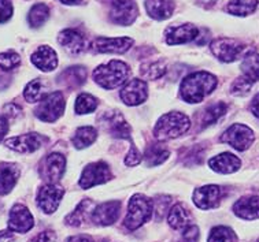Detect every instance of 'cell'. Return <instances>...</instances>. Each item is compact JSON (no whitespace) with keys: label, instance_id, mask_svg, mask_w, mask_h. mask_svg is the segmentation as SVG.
<instances>
[{"label":"cell","instance_id":"37","mask_svg":"<svg viewBox=\"0 0 259 242\" xmlns=\"http://www.w3.org/2000/svg\"><path fill=\"white\" fill-rule=\"evenodd\" d=\"M166 73V65L163 62H147L142 65L140 74L147 79H158Z\"/></svg>","mask_w":259,"mask_h":242},{"label":"cell","instance_id":"7","mask_svg":"<svg viewBox=\"0 0 259 242\" xmlns=\"http://www.w3.org/2000/svg\"><path fill=\"white\" fill-rule=\"evenodd\" d=\"M66 102L62 92H52L46 94L38 103V107L36 108V117L42 122H55L62 117L65 111Z\"/></svg>","mask_w":259,"mask_h":242},{"label":"cell","instance_id":"8","mask_svg":"<svg viewBox=\"0 0 259 242\" xmlns=\"http://www.w3.org/2000/svg\"><path fill=\"white\" fill-rule=\"evenodd\" d=\"M255 140V135L252 129H250L247 125L243 123H235L229 129L224 131V134L220 137V141L222 144L231 145L236 151H247L250 148Z\"/></svg>","mask_w":259,"mask_h":242},{"label":"cell","instance_id":"2","mask_svg":"<svg viewBox=\"0 0 259 242\" xmlns=\"http://www.w3.org/2000/svg\"><path fill=\"white\" fill-rule=\"evenodd\" d=\"M191 127L189 118L183 112H169L158 119L154 127V137L158 141H167L185 134Z\"/></svg>","mask_w":259,"mask_h":242},{"label":"cell","instance_id":"20","mask_svg":"<svg viewBox=\"0 0 259 242\" xmlns=\"http://www.w3.org/2000/svg\"><path fill=\"white\" fill-rule=\"evenodd\" d=\"M58 42L71 55H80L87 50V40L84 34L75 29H65L59 33Z\"/></svg>","mask_w":259,"mask_h":242},{"label":"cell","instance_id":"42","mask_svg":"<svg viewBox=\"0 0 259 242\" xmlns=\"http://www.w3.org/2000/svg\"><path fill=\"white\" fill-rule=\"evenodd\" d=\"M169 201V197H159L156 200H152V203H154V211L158 214V219L162 218V215H163L165 210L167 208Z\"/></svg>","mask_w":259,"mask_h":242},{"label":"cell","instance_id":"12","mask_svg":"<svg viewBox=\"0 0 259 242\" xmlns=\"http://www.w3.org/2000/svg\"><path fill=\"white\" fill-rule=\"evenodd\" d=\"M100 123L110 135L115 138H123V140L132 141V129L127 125L126 121L118 111H109L100 118Z\"/></svg>","mask_w":259,"mask_h":242},{"label":"cell","instance_id":"23","mask_svg":"<svg viewBox=\"0 0 259 242\" xmlns=\"http://www.w3.org/2000/svg\"><path fill=\"white\" fill-rule=\"evenodd\" d=\"M236 216L244 220H254L259 218V196H245L233 205Z\"/></svg>","mask_w":259,"mask_h":242},{"label":"cell","instance_id":"19","mask_svg":"<svg viewBox=\"0 0 259 242\" xmlns=\"http://www.w3.org/2000/svg\"><path fill=\"white\" fill-rule=\"evenodd\" d=\"M199 29L192 24L179 25V26H169L165 30V38L167 45H179L185 42L193 41L199 37Z\"/></svg>","mask_w":259,"mask_h":242},{"label":"cell","instance_id":"18","mask_svg":"<svg viewBox=\"0 0 259 242\" xmlns=\"http://www.w3.org/2000/svg\"><path fill=\"white\" fill-rule=\"evenodd\" d=\"M122 203L121 201H107L98 205L92 212V222L98 226H110L115 223L121 214Z\"/></svg>","mask_w":259,"mask_h":242},{"label":"cell","instance_id":"41","mask_svg":"<svg viewBox=\"0 0 259 242\" xmlns=\"http://www.w3.org/2000/svg\"><path fill=\"white\" fill-rule=\"evenodd\" d=\"M142 159L143 158L142 155H140V152H139L136 147L132 144L131 151H129V154H127L126 159H125V163H126L127 166H137V164L142 162Z\"/></svg>","mask_w":259,"mask_h":242},{"label":"cell","instance_id":"15","mask_svg":"<svg viewBox=\"0 0 259 242\" xmlns=\"http://www.w3.org/2000/svg\"><path fill=\"white\" fill-rule=\"evenodd\" d=\"M132 45L131 37H98L91 44V50L99 54H125Z\"/></svg>","mask_w":259,"mask_h":242},{"label":"cell","instance_id":"36","mask_svg":"<svg viewBox=\"0 0 259 242\" xmlns=\"http://www.w3.org/2000/svg\"><path fill=\"white\" fill-rule=\"evenodd\" d=\"M98 99L94 98L92 94L81 93L77 100H75V112L80 115H85V114H91L98 108Z\"/></svg>","mask_w":259,"mask_h":242},{"label":"cell","instance_id":"22","mask_svg":"<svg viewBox=\"0 0 259 242\" xmlns=\"http://www.w3.org/2000/svg\"><path fill=\"white\" fill-rule=\"evenodd\" d=\"M30 61H32V63H33L37 69L48 73V71H52L57 69L58 55L57 52L54 51L51 47L42 45V47H38L37 50L32 54Z\"/></svg>","mask_w":259,"mask_h":242},{"label":"cell","instance_id":"3","mask_svg":"<svg viewBox=\"0 0 259 242\" xmlns=\"http://www.w3.org/2000/svg\"><path fill=\"white\" fill-rule=\"evenodd\" d=\"M131 69L125 62L111 61L94 70V79L103 89H115L126 82Z\"/></svg>","mask_w":259,"mask_h":242},{"label":"cell","instance_id":"35","mask_svg":"<svg viewBox=\"0 0 259 242\" xmlns=\"http://www.w3.org/2000/svg\"><path fill=\"white\" fill-rule=\"evenodd\" d=\"M237 235L231 227L226 226H217L211 228L208 234L207 242H237Z\"/></svg>","mask_w":259,"mask_h":242},{"label":"cell","instance_id":"43","mask_svg":"<svg viewBox=\"0 0 259 242\" xmlns=\"http://www.w3.org/2000/svg\"><path fill=\"white\" fill-rule=\"evenodd\" d=\"M185 242H196L199 239V228L195 224H191L189 227H187L183 233Z\"/></svg>","mask_w":259,"mask_h":242},{"label":"cell","instance_id":"46","mask_svg":"<svg viewBox=\"0 0 259 242\" xmlns=\"http://www.w3.org/2000/svg\"><path fill=\"white\" fill-rule=\"evenodd\" d=\"M9 130V123H7V119L5 117H0V141L3 140V137L6 135Z\"/></svg>","mask_w":259,"mask_h":242},{"label":"cell","instance_id":"10","mask_svg":"<svg viewBox=\"0 0 259 242\" xmlns=\"http://www.w3.org/2000/svg\"><path fill=\"white\" fill-rule=\"evenodd\" d=\"M66 171V158L61 154H50L42 160L40 175L47 183H58Z\"/></svg>","mask_w":259,"mask_h":242},{"label":"cell","instance_id":"39","mask_svg":"<svg viewBox=\"0 0 259 242\" xmlns=\"http://www.w3.org/2000/svg\"><path fill=\"white\" fill-rule=\"evenodd\" d=\"M21 63V58L17 52L9 51L0 54V69L5 71L13 70Z\"/></svg>","mask_w":259,"mask_h":242},{"label":"cell","instance_id":"38","mask_svg":"<svg viewBox=\"0 0 259 242\" xmlns=\"http://www.w3.org/2000/svg\"><path fill=\"white\" fill-rule=\"evenodd\" d=\"M24 98L29 103H37L44 98L42 96V82L40 79H33V81H30L26 85L24 92Z\"/></svg>","mask_w":259,"mask_h":242},{"label":"cell","instance_id":"4","mask_svg":"<svg viewBox=\"0 0 259 242\" xmlns=\"http://www.w3.org/2000/svg\"><path fill=\"white\" fill-rule=\"evenodd\" d=\"M154 214V203L143 195H135L129 201L125 226L127 230H137L147 223Z\"/></svg>","mask_w":259,"mask_h":242},{"label":"cell","instance_id":"29","mask_svg":"<svg viewBox=\"0 0 259 242\" xmlns=\"http://www.w3.org/2000/svg\"><path fill=\"white\" fill-rule=\"evenodd\" d=\"M226 111H228V104L224 102L214 103L211 106H208L206 110H203L202 115L199 118L200 127L204 129V127H208V126L215 125L225 115Z\"/></svg>","mask_w":259,"mask_h":242},{"label":"cell","instance_id":"11","mask_svg":"<svg viewBox=\"0 0 259 242\" xmlns=\"http://www.w3.org/2000/svg\"><path fill=\"white\" fill-rule=\"evenodd\" d=\"M65 189L57 183H47L40 187L37 193V205L44 214H54L61 204Z\"/></svg>","mask_w":259,"mask_h":242},{"label":"cell","instance_id":"31","mask_svg":"<svg viewBox=\"0 0 259 242\" xmlns=\"http://www.w3.org/2000/svg\"><path fill=\"white\" fill-rule=\"evenodd\" d=\"M259 0H229L226 11L236 17H247L256 11Z\"/></svg>","mask_w":259,"mask_h":242},{"label":"cell","instance_id":"26","mask_svg":"<svg viewBox=\"0 0 259 242\" xmlns=\"http://www.w3.org/2000/svg\"><path fill=\"white\" fill-rule=\"evenodd\" d=\"M88 77L87 69L82 66H73L69 67L65 71H62L61 75L58 77L59 82H61L65 88H78L84 84Z\"/></svg>","mask_w":259,"mask_h":242},{"label":"cell","instance_id":"33","mask_svg":"<svg viewBox=\"0 0 259 242\" xmlns=\"http://www.w3.org/2000/svg\"><path fill=\"white\" fill-rule=\"evenodd\" d=\"M169 151L165 147H162L160 144H152L146 149L144 160L148 167H155L163 163L169 158Z\"/></svg>","mask_w":259,"mask_h":242},{"label":"cell","instance_id":"1","mask_svg":"<svg viewBox=\"0 0 259 242\" xmlns=\"http://www.w3.org/2000/svg\"><path fill=\"white\" fill-rule=\"evenodd\" d=\"M218 79L207 71H196L187 75L180 85V94L189 104L202 103L214 89L217 88Z\"/></svg>","mask_w":259,"mask_h":242},{"label":"cell","instance_id":"45","mask_svg":"<svg viewBox=\"0 0 259 242\" xmlns=\"http://www.w3.org/2000/svg\"><path fill=\"white\" fill-rule=\"evenodd\" d=\"M67 242H99L94 239L90 235H74V237H70L67 239Z\"/></svg>","mask_w":259,"mask_h":242},{"label":"cell","instance_id":"14","mask_svg":"<svg viewBox=\"0 0 259 242\" xmlns=\"http://www.w3.org/2000/svg\"><path fill=\"white\" fill-rule=\"evenodd\" d=\"M147 96H148L147 82L139 78L131 79L119 92V98L123 102V104L131 106V107H135V106H139V104L146 102Z\"/></svg>","mask_w":259,"mask_h":242},{"label":"cell","instance_id":"49","mask_svg":"<svg viewBox=\"0 0 259 242\" xmlns=\"http://www.w3.org/2000/svg\"><path fill=\"white\" fill-rule=\"evenodd\" d=\"M63 5L67 6H77V5H85L88 0H61Z\"/></svg>","mask_w":259,"mask_h":242},{"label":"cell","instance_id":"44","mask_svg":"<svg viewBox=\"0 0 259 242\" xmlns=\"http://www.w3.org/2000/svg\"><path fill=\"white\" fill-rule=\"evenodd\" d=\"M57 241V235L52 233V231H42L38 235L32 239L30 242H55Z\"/></svg>","mask_w":259,"mask_h":242},{"label":"cell","instance_id":"13","mask_svg":"<svg viewBox=\"0 0 259 242\" xmlns=\"http://www.w3.org/2000/svg\"><path fill=\"white\" fill-rule=\"evenodd\" d=\"M224 197V189L218 185H207L193 191V203L203 211L217 208Z\"/></svg>","mask_w":259,"mask_h":242},{"label":"cell","instance_id":"9","mask_svg":"<svg viewBox=\"0 0 259 242\" xmlns=\"http://www.w3.org/2000/svg\"><path fill=\"white\" fill-rule=\"evenodd\" d=\"M111 170L109 164L104 162H96V163L88 164L81 174L80 185L81 189H91L96 185H102L111 179Z\"/></svg>","mask_w":259,"mask_h":242},{"label":"cell","instance_id":"30","mask_svg":"<svg viewBox=\"0 0 259 242\" xmlns=\"http://www.w3.org/2000/svg\"><path fill=\"white\" fill-rule=\"evenodd\" d=\"M92 208H94V203L92 200H82L80 204L77 205L75 211H73L69 216L66 218V223L73 227H80L87 222V219L92 218Z\"/></svg>","mask_w":259,"mask_h":242},{"label":"cell","instance_id":"27","mask_svg":"<svg viewBox=\"0 0 259 242\" xmlns=\"http://www.w3.org/2000/svg\"><path fill=\"white\" fill-rule=\"evenodd\" d=\"M19 168L15 164H0V196H5L13 190L18 181Z\"/></svg>","mask_w":259,"mask_h":242},{"label":"cell","instance_id":"47","mask_svg":"<svg viewBox=\"0 0 259 242\" xmlns=\"http://www.w3.org/2000/svg\"><path fill=\"white\" fill-rule=\"evenodd\" d=\"M15 237L11 231H0V242H14Z\"/></svg>","mask_w":259,"mask_h":242},{"label":"cell","instance_id":"40","mask_svg":"<svg viewBox=\"0 0 259 242\" xmlns=\"http://www.w3.org/2000/svg\"><path fill=\"white\" fill-rule=\"evenodd\" d=\"M13 3L10 0H0V24H5L13 17Z\"/></svg>","mask_w":259,"mask_h":242},{"label":"cell","instance_id":"5","mask_svg":"<svg viewBox=\"0 0 259 242\" xmlns=\"http://www.w3.org/2000/svg\"><path fill=\"white\" fill-rule=\"evenodd\" d=\"M110 7V21L115 25L127 26L137 18L139 9L135 0H98Z\"/></svg>","mask_w":259,"mask_h":242},{"label":"cell","instance_id":"34","mask_svg":"<svg viewBox=\"0 0 259 242\" xmlns=\"http://www.w3.org/2000/svg\"><path fill=\"white\" fill-rule=\"evenodd\" d=\"M50 18V9L47 5L44 3H37L34 5L30 11H29L28 21L29 25L32 28H40L42 25L47 22V19Z\"/></svg>","mask_w":259,"mask_h":242},{"label":"cell","instance_id":"25","mask_svg":"<svg viewBox=\"0 0 259 242\" xmlns=\"http://www.w3.org/2000/svg\"><path fill=\"white\" fill-rule=\"evenodd\" d=\"M241 78L245 79L251 85L256 84L259 81V54L248 52L244 55L240 65Z\"/></svg>","mask_w":259,"mask_h":242},{"label":"cell","instance_id":"24","mask_svg":"<svg viewBox=\"0 0 259 242\" xmlns=\"http://www.w3.org/2000/svg\"><path fill=\"white\" fill-rule=\"evenodd\" d=\"M144 6L147 14L156 21L170 18L176 9L175 0H146Z\"/></svg>","mask_w":259,"mask_h":242},{"label":"cell","instance_id":"28","mask_svg":"<svg viewBox=\"0 0 259 242\" xmlns=\"http://www.w3.org/2000/svg\"><path fill=\"white\" fill-rule=\"evenodd\" d=\"M167 222L175 230H185L192 224V215L183 204H176L170 210Z\"/></svg>","mask_w":259,"mask_h":242},{"label":"cell","instance_id":"32","mask_svg":"<svg viewBox=\"0 0 259 242\" xmlns=\"http://www.w3.org/2000/svg\"><path fill=\"white\" fill-rule=\"evenodd\" d=\"M96 138H98V130L92 126H84L77 129L73 137V144L77 149H84L94 144Z\"/></svg>","mask_w":259,"mask_h":242},{"label":"cell","instance_id":"6","mask_svg":"<svg viewBox=\"0 0 259 242\" xmlns=\"http://www.w3.org/2000/svg\"><path fill=\"white\" fill-rule=\"evenodd\" d=\"M210 50L217 59L224 63H231L244 55V52L247 51V45L236 38L220 37L212 40L210 44Z\"/></svg>","mask_w":259,"mask_h":242},{"label":"cell","instance_id":"21","mask_svg":"<svg viewBox=\"0 0 259 242\" xmlns=\"http://www.w3.org/2000/svg\"><path fill=\"white\" fill-rule=\"evenodd\" d=\"M208 166L212 171L220 174H233L241 167V160L236 155L225 152L210 159Z\"/></svg>","mask_w":259,"mask_h":242},{"label":"cell","instance_id":"16","mask_svg":"<svg viewBox=\"0 0 259 242\" xmlns=\"http://www.w3.org/2000/svg\"><path fill=\"white\" fill-rule=\"evenodd\" d=\"M34 226L33 215L30 214V211L22 204H15L9 216V228L10 231L14 233L25 234L28 233L30 228Z\"/></svg>","mask_w":259,"mask_h":242},{"label":"cell","instance_id":"17","mask_svg":"<svg viewBox=\"0 0 259 242\" xmlns=\"http://www.w3.org/2000/svg\"><path fill=\"white\" fill-rule=\"evenodd\" d=\"M47 138L37 133H28V134L17 135L6 140V145L13 151L21 152V154H30L42 147Z\"/></svg>","mask_w":259,"mask_h":242},{"label":"cell","instance_id":"48","mask_svg":"<svg viewBox=\"0 0 259 242\" xmlns=\"http://www.w3.org/2000/svg\"><path fill=\"white\" fill-rule=\"evenodd\" d=\"M251 112L254 114L255 117L259 118V93L255 96L252 103H251Z\"/></svg>","mask_w":259,"mask_h":242}]
</instances>
